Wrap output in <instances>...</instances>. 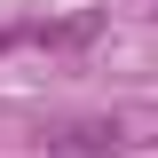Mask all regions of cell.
<instances>
[{
    "label": "cell",
    "mask_w": 158,
    "mask_h": 158,
    "mask_svg": "<svg viewBox=\"0 0 158 158\" xmlns=\"http://www.w3.org/2000/svg\"><path fill=\"white\" fill-rule=\"evenodd\" d=\"M127 150V127L118 118H71L48 135V158H118Z\"/></svg>",
    "instance_id": "obj_1"
}]
</instances>
